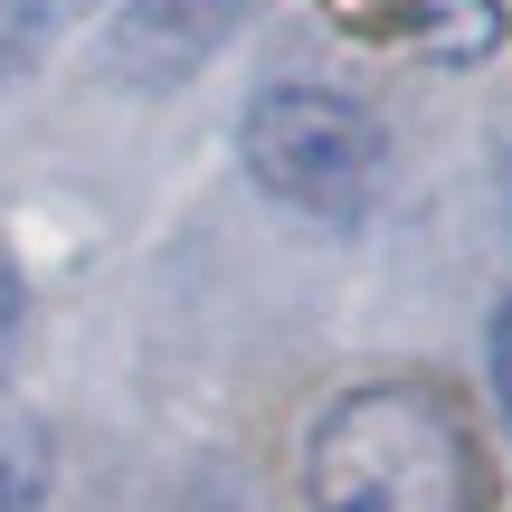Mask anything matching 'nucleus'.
<instances>
[{"instance_id":"1","label":"nucleus","mask_w":512,"mask_h":512,"mask_svg":"<svg viewBox=\"0 0 512 512\" xmlns=\"http://www.w3.org/2000/svg\"><path fill=\"white\" fill-rule=\"evenodd\" d=\"M313 512H484L494 465L465 408L427 380H361L304 437Z\"/></svg>"},{"instance_id":"2","label":"nucleus","mask_w":512,"mask_h":512,"mask_svg":"<svg viewBox=\"0 0 512 512\" xmlns=\"http://www.w3.org/2000/svg\"><path fill=\"white\" fill-rule=\"evenodd\" d=\"M238 152H247V181L266 190V200L304 209V219H323V228L370 219L380 171H389L380 114L332 95V86H266L247 105V124H238Z\"/></svg>"},{"instance_id":"3","label":"nucleus","mask_w":512,"mask_h":512,"mask_svg":"<svg viewBox=\"0 0 512 512\" xmlns=\"http://www.w3.org/2000/svg\"><path fill=\"white\" fill-rule=\"evenodd\" d=\"M238 19H247V0H124L105 57L124 86H190L238 38Z\"/></svg>"},{"instance_id":"4","label":"nucleus","mask_w":512,"mask_h":512,"mask_svg":"<svg viewBox=\"0 0 512 512\" xmlns=\"http://www.w3.org/2000/svg\"><path fill=\"white\" fill-rule=\"evenodd\" d=\"M408 19H418V48L456 57V67L503 48V0H408Z\"/></svg>"},{"instance_id":"5","label":"nucleus","mask_w":512,"mask_h":512,"mask_svg":"<svg viewBox=\"0 0 512 512\" xmlns=\"http://www.w3.org/2000/svg\"><path fill=\"white\" fill-rule=\"evenodd\" d=\"M76 10H86V0H0V76L38 67V57H48V38L67 29Z\"/></svg>"},{"instance_id":"6","label":"nucleus","mask_w":512,"mask_h":512,"mask_svg":"<svg viewBox=\"0 0 512 512\" xmlns=\"http://www.w3.org/2000/svg\"><path fill=\"white\" fill-rule=\"evenodd\" d=\"M484 361H494V399H503V427H512V294L494 304V332H484Z\"/></svg>"},{"instance_id":"7","label":"nucleus","mask_w":512,"mask_h":512,"mask_svg":"<svg viewBox=\"0 0 512 512\" xmlns=\"http://www.w3.org/2000/svg\"><path fill=\"white\" fill-rule=\"evenodd\" d=\"M29 323V285H19V266L0 256V351H10V332Z\"/></svg>"},{"instance_id":"8","label":"nucleus","mask_w":512,"mask_h":512,"mask_svg":"<svg viewBox=\"0 0 512 512\" xmlns=\"http://www.w3.org/2000/svg\"><path fill=\"white\" fill-rule=\"evenodd\" d=\"M0 512H38V475L19 456H0Z\"/></svg>"}]
</instances>
